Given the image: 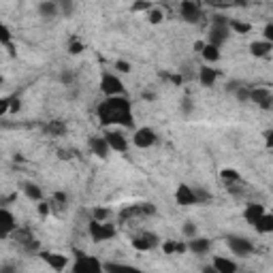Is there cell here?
<instances>
[{
	"mask_svg": "<svg viewBox=\"0 0 273 273\" xmlns=\"http://www.w3.org/2000/svg\"><path fill=\"white\" fill-rule=\"evenodd\" d=\"M99 118L103 124H122L126 128H132V109H130V101L126 96H111L105 99L99 105Z\"/></svg>",
	"mask_w": 273,
	"mask_h": 273,
	"instance_id": "1",
	"label": "cell"
},
{
	"mask_svg": "<svg viewBox=\"0 0 273 273\" xmlns=\"http://www.w3.org/2000/svg\"><path fill=\"white\" fill-rule=\"evenodd\" d=\"M231 36V28H229V19L222 17V15H216L213 17V24L209 28V45H216L222 50V45L229 41Z\"/></svg>",
	"mask_w": 273,
	"mask_h": 273,
	"instance_id": "2",
	"label": "cell"
},
{
	"mask_svg": "<svg viewBox=\"0 0 273 273\" xmlns=\"http://www.w3.org/2000/svg\"><path fill=\"white\" fill-rule=\"evenodd\" d=\"M87 233L94 241H109L115 237V226L109 222H99V220H90L87 224Z\"/></svg>",
	"mask_w": 273,
	"mask_h": 273,
	"instance_id": "3",
	"label": "cell"
},
{
	"mask_svg": "<svg viewBox=\"0 0 273 273\" xmlns=\"http://www.w3.org/2000/svg\"><path fill=\"white\" fill-rule=\"evenodd\" d=\"M101 92L111 99V96H124V83L120 81L118 75H111V73H105L103 79H101Z\"/></svg>",
	"mask_w": 273,
	"mask_h": 273,
	"instance_id": "4",
	"label": "cell"
},
{
	"mask_svg": "<svg viewBox=\"0 0 273 273\" xmlns=\"http://www.w3.org/2000/svg\"><path fill=\"white\" fill-rule=\"evenodd\" d=\"M226 246H229V250L233 252V254L239 256V258H246V256H250L252 252H254V246H252L250 239L237 237V235H229L226 237Z\"/></svg>",
	"mask_w": 273,
	"mask_h": 273,
	"instance_id": "5",
	"label": "cell"
},
{
	"mask_svg": "<svg viewBox=\"0 0 273 273\" xmlns=\"http://www.w3.org/2000/svg\"><path fill=\"white\" fill-rule=\"evenodd\" d=\"M73 273H103V262L94 256L79 254L73 265Z\"/></svg>",
	"mask_w": 273,
	"mask_h": 273,
	"instance_id": "6",
	"label": "cell"
},
{
	"mask_svg": "<svg viewBox=\"0 0 273 273\" xmlns=\"http://www.w3.org/2000/svg\"><path fill=\"white\" fill-rule=\"evenodd\" d=\"M132 143H134V148H139V150H148L156 143V132L152 128H148V126H141V128L134 130Z\"/></svg>",
	"mask_w": 273,
	"mask_h": 273,
	"instance_id": "7",
	"label": "cell"
},
{
	"mask_svg": "<svg viewBox=\"0 0 273 273\" xmlns=\"http://www.w3.org/2000/svg\"><path fill=\"white\" fill-rule=\"evenodd\" d=\"M130 246L136 252H150L158 246V235H154V233H143V235H136L130 239Z\"/></svg>",
	"mask_w": 273,
	"mask_h": 273,
	"instance_id": "8",
	"label": "cell"
},
{
	"mask_svg": "<svg viewBox=\"0 0 273 273\" xmlns=\"http://www.w3.org/2000/svg\"><path fill=\"white\" fill-rule=\"evenodd\" d=\"M179 15L184 22L188 24H199L201 19V7L199 3H192V0H184V3L179 5Z\"/></svg>",
	"mask_w": 273,
	"mask_h": 273,
	"instance_id": "9",
	"label": "cell"
},
{
	"mask_svg": "<svg viewBox=\"0 0 273 273\" xmlns=\"http://www.w3.org/2000/svg\"><path fill=\"white\" fill-rule=\"evenodd\" d=\"M175 201L181 207H188V205H197L199 199H197V190L190 188L188 184H179L177 190H175Z\"/></svg>",
	"mask_w": 273,
	"mask_h": 273,
	"instance_id": "10",
	"label": "cell"
},
{
	"mask_svg": "<svg viewBox=\"0 0 273 273\" xmlns=\"http://www.w3.org/2000/svg\"><path fill=\"white\" fill-rule=\"evenodd\" d=\"M17 231V222H15V216L7 207L0 209V237L7 239L11 233Z\"/></svg>",
	"mask_w": 273,
	"mask_h": 273,
	"instance_id": "11",
	"label": "cell"
},
{
	"mask_svg": "<svg viewBox=\"0 0 273 273\" xmlns=\"http://www.w3.org/2000/svg\"><path fill=\"white\" fill-rule=\"evenodd\" d=\"M41 260L45 265H50L54 271H64L68 265V256L60 254V252H41Z\"/></svg>",
	"mask_w": 273,
	"mask_h": 273,
	"instance_id": "12",
	"label": "cell"
},
{
	"mask_svg": "<svg viewBox=\"0 0 273 273\" xmlns=\"http://www.w3.org/2000/svg\"><path fill=\"white\" fill-rule=\"evenodd\" d=\"M103 136L107 139V143H109V150L120 152V154H124L126 150H128V141H126V136L122 132H118V130H107Z\"/></svg>",
	"mask_w": 273,
	"mask_h": 273,
	"instance_id": "13",
	"label": "cell"
},
{
	"mask_svg": "<svg viewBox=\"0 0 273 273\" xmlns=\"http://www.w3.org/2000/svg\"><path fill=\"white\" fill-rule=\"evenodd\" d=\"M265 207L262 205H258V203H248L246 205V209H243V220H246L248 224H252V226H256L258 224V220L265 216Z\"/></svg>",
	"mask_w": 273,
	"mask_h": 273,
	"instance_id": "14",
	"label": "cell"
},
{
	"mask_svg": "<svg viewBox=\"0 0 273 273\" xmlns=\"http://www.w3.org/2000/svg\"><path fill=\"white\" fill-rule=\"evenodd\" d=\"M250 101L262 107V109H269L273 105V94L269 90H265V87H256V90H250Z\"/></svg>",
	"mask_w": 273,
	"mask_h": 273,
	"instance_id": "15",
	"label": "cell"
},
{
	"mask_svg": "<svg viewBox=\"0 0 273 273\" xmlns=\"http://www.w3.org/2000/svg\"><path fill=\"white\" fill-rule=\"evenodd\" d=\"M87 145H90V150H92V154L94 156H99V158H107V156H109V143H107V139L105 136H90V139H87Z\"/></svg>",
	"mask_w": 273,
	"mask_h": 273,
	"instance_id": "16",
	"label": "cell"
},
{
	"mask_svg": "<svg viewBox=\"0 0 273 273\" xmlns=\"http://www.w3.org/2000/svg\"><path fill=\"white\" fill-rule=\"evenodd\" d=\"M103 273H143L132 265H124V262H103Z\"/></svg>",
	"mask_w": 273,
	"mask_h": 273,
	"instance_id": "17",
	"label": "cell"
},
{
	"mask_svg": "<svg viewBox=\"0 0 273 273\" xmlns=\"http://www.w3.org/2000/svg\"><path fill=\"white\" fill-rule=\"evenodd\" d=\"M216 79H218V71H216V68L203 66L201 71H199V81H201V85H205V87H213Z\"/></svg>",
	"mask_w": 273,
	"mask_h": 273,
	"instance_id": "18",
	"label": "cell"
},
{
	"mask_svg": "<svg viewBox=\"0 0 273 273\" xmlns=\"http://www.w3.org/2000/svg\"><path fill=\"white\" fill-rule=\"evenodd\" d=\"M211 248V241L209 239H201V237H194V239H188V250L192 254H207Z\"/></svg>",
	"mask_w": 273,
	"mask_h": 273,
	"instance_id": "19",
	"label": "cell"
},
{
	"mask_svg": "<svg viewBox=\"0 0 273 273\" xmlns=\"http://www.w3.org/2000/svg\"><path fill=\"white\" fill-rule=\"evenodd\" d=\"M211 265H213V269H216L218 273H237V265H235V262H233L231 258L216 256Z\"/></svg>",
	"mask_w": 273,
	"mask_h": 273,
	"instance_id": "20",
	"label": "cell"
},
{
	"mask_svg": "<svg viewBox=\"0 0 273 273\" xmlns=\"http://www.w3.org/2000/svg\"><path fill=\"white\" fill-rule=\"evenodd\" d=\"M271 52H273V45L267 41H254L250 45V54L254 58H267Z\"/></svg>",
	"mask_w": 273,
	"mask_h": 273,
	"instance_id": "21",
	"label": "cell"
},
{
	"mask_svg": "<svg viewBox=\"0 0 273 273\" xmlns=\"http://www.w3.org/2000/svg\"><path fill=\"white\" fill-rule=\"evenodd\" d=\"M60 13V5L58 3H52V0H45V3H38V15L50 19V17H56Z\"/></svg>",
	"mask_w": 273,
	"mask_h": 273,
	"instance_id": "22",
	"label": "cell"
},
{
	"mask_svg": "<svg viewBox=\"0 0 273 273\" xmlns=\"http://www.w3.org/2000/svg\"><path fill=\"white\" fill-rule=\"evenodd\" d=\"M201 56H203V60H205V62H211V64H213V62H218L220 58H222V52H220V47L205 43V47H203Z\"/></svg>",
	"mask_w": 273,
	"mask_h": 273,
	"instance_id": "23",
	"label": "cell"
},
{
	"mask_svg": "<svg viewBox=\"0 0 273 273\" xmlns=\"http://www.w3.org/2000/svg\"><path fill=\"white\" fill-rule=\"evenodd\" d=\"M188 250V243L184 246V243H177V241H164L162 243V252L167 256H173V254H184V252Z\"/></svg>",
	"mask_w": 273,
	"mask_h": 273,
	"instance_id": "24",
	"label": "cell"
},
{
	"mask_svg": "<svg viewBox=\"0 0 273 273\" xmlns=\"http://www.w3.org/2000/svg\"><path fill=\"white\" fill-rule=\"evenodd\" d=\"M258 233H262V235H269V233H273V213H265L260 220H258V224L254 226Z\"/></svg>",
	"mask_w": 273,
	"mask_h": 273,
	"instance_id": "25",
	"label": "cell"
},
{
	"mask_svg": "<svg viewBox=\"0 0 273 273\" xmlns=\"http://www.w3.org/2000/svg\"><path fill=\"white\" fill-rule=\"evenodd\" d=\"M24 194L30 201H38V203H41V199H43V190L38 188L36 184H26V186H24Z\"/></svg>",
	"mask_w": 273,
	"mask_h": 273,
	"instance_id": "26",
	"label": "cell"
},
{
	"mask_svg": "<svg viewBox=\"0 0 273 273\" xmlns=\"http://www.w3.org/2000/svg\"><path fill=\"white\" fill-rule=\"evenodd\" d=\"M229 28L233 32H239V34H248L252 30V26L248 22H241V19H229Z\"/></svg>",
	"mask_w": 273,
	"mask_h": 273,
	"instance_id": "27",
	"label": "cell"
},
{
	"mask_svg": "<svg viewBox=\"0 0 273 273\" xmlns=\"http://www.w3.org/2000/svg\"><path fill=\"white\" fill-rule=\"evenodd\" d=\"M220 179L222 181H226V184H239L241 181V175H239V171H235V169H222L220 171Z\"/></svg>",
	"mask_w": 273,
	"mask_h": 273,
	"instance_id": "28",
	"label": "cell"
},
{
	"mask_svg": "<svg viewBox=\"0 0 273 273\" xmlns=\"http://www.w3.org/2000/svg\"><path fill=\"white\" fill-rule=\"evenodd\" d=\"M181 233H184V237H186V239H194V237H197V224H194V222H184V226H181Z\"/></svg>",
	"mask_w": 273,
	"mask_h": 273,
	"instance_id": "29",
	"label": "cell"
},
{
	"mask_svg": "<svg viewBox=\"0 0 273 273\" xmlns=\"http://www.w3.org/2000/svg\"><path fill=\"white\" fill-rule=\"evenodd\" d=\"M0 45L3 47L11 45V30H9L7 24H0Z\"/></svg>",
	"mask_w": 273,
	"mask_h": 273,
	"instance_id": "30",
	"label": "cell"
},
{
	"mask_svg": "<svg viewBox=\"0 0 273 273\" xmlns=\"http://www.w3.org/2000/svg\"><path fill=\"white\" fill-rule=\"evenodd\" d=\"M109 209L107 207H94L92 211V220H99V222H107V218H109Z\"/></svg>",
	"mask_w": 273,
	"mask_h": 273,
	"instance_id": "31",
	"label": "cell"
},
{
	"mask_svg": "<svg viewBox=\"0 0 273 273\" xmlns=\"http://www.w3.org/2000/svg\"><path fill=\"white\" fill-rule=\"evenodd\" d=\"M162 19H164V13L160 11V9H158V7H154V9H152V11L148 13V22H150V24H160V22H162Z\"/></svg>",
	"mask_w": 273,
	"mask_h": 273,
	"instance_id": "32",
	"label": "cell"
},
{
	"mask_svg": "<svg viewBox=\"0 0 273 273\" xmlns=\"http://www.w3.org/2000/svg\"><path fill=\"white\" fill-rule=\"evenodd\" d=\"M83 50H85V45H83V43H79L77 38H73V41L68 43V54H73V56H79Z\"/></svg>",
	"mask_w": 273,
	"mask_h": 273,
	"instance_id": "33",
	"label": "cell"
},
{
	"mask_svg": "<svg viewBox=\"0 0 273 273\" xmlns=\"http://www.w3.org/2000/svg\"><path fill=\"white\" fill-rule=\"evenodd\" d=\"M152 9H154V5L152 3H134L132 7H130V11L132 13H141V11H152Z\"/></svg>",
	"mask_w": 273,
	"mask_h": 273,
	"instance_id": "34",
	"label": "cell"
},
{
	"mask_svg": "<svg viewBox=\"0 0 273 273\" xmlns=\"http://www.w3.org/2000/svg\"><path fill=\"white\" fill-rule=\"evenodd\" d=\"M47 130H50L52 134H64L66 132V126L62 122H52L50 126H47Z\"/></svg>",
	"mask_w": 273,
	"mask_h": 273,
	"instance_id": "35",
	"label": "cell"
},
{
	"mask_svg": "<svg viewBox=\"0 0 273 273\" xmlns=\"http://www.w3.org/2000/svg\"><path fill=\"white\" fill-rule=\"evenodd\" d=\"M235 96H237L241 103H248L250 101V90H248V87H243V85H239L237 90H235Z\"/></svg>",
	"mask_w": 273,
	"mask_h": 273,
	"instance_id": "36",
	"label": "cell"
},
{
	"mask_svg": "<svg viewBox=\"0 0 273 273\" xmlns=\"http://www.w3.org/2000/svg\"><path fill=\"white\" fill-rule=\"evenodd\" d=\"M262 41L273 45V24H267L265 28H262Z\"/></svg>",
	"mask_w": 273,
	"mask_h": 273,
	"instance_id": "37",
	"label": "cell"
},
{
	"mask_svg": "<svg viewBox=\"0 0 273 273\" xmlns=\"http://www.w3.org/2000/svg\"><path fill=\"white\" fill-rule=\"evenodd\" d=\"M192 109H194V105H192V99H181V113L184 115H190L192 113Z\"/></svg>",
	"mask_w": 273,
	"mask_h": 273,
	"instance_id": "38",
	"label": "cell"
},
{
	"mask_svg": "<svg viewBox=\"0 0 273 273\" xmlns=\"http://www.w3.org/2000/svg\"><path fill=\"white\" fill-rule=\"evenodd\" d=\"M115 68H118V71L120 73H130V64L128 62H126V60H118V62H115Z\"/></svg>",
	"mask_w": 273,
	"mask_h": 273,
	"instance_id": "39",
	"label": "cell"
},
{
	"mask_svg": "<svg viewBox=\"0 0 273 273\" xmlns=\"http://www.w3.org/2000/svg\"><path fill=\"white\" fill-rule=\"evenodd\" d=\"M73 79H75V77H73V73H71V71H62V75H60V81H62L64 85L73 83Z\"/></svg>",
	"mask_w": 273,
	"mask_h": 273,
	"instance_id": "40",
	"label": "cell"
},
{
	"mask_svg": "<svg viewBox=\"0 0 273 273\" xmlns=\"http://www.w3.org/2000/svg\"><path fill=\"white\" fill-rule=\"evenodd\" d=\"M9 107H11V99H3L0 101V113H9Z\"/></svg>",
	"mask_w": 273,
	"mask_h": 273,
	"instance_id": "41",
	"label": "cell"
},
{
	"mask_svg": "<svg viewBox=\"0 0 273 273\" xmlns=\"http://www.w3.org/2000/svg\"><path fill=\"white\" fill-rule=\"evenodd\" d=\"M60 11L64 15H71L73 13V3H60Z\"/></svg>",
	"mask_w": 273,
	"mask_h": 273,
	"instance_id": "42",
	"label": "cell"
},
{
	"mask_svg": "<svg viewBox=\"0 0 273 273\" xmlns=\"http://www.w3.org/2000/svg\"><path fill=\"white\" fill-rule=\"evenodd\" d=\"M265 145H267L269 150H273V128L265 132Z\"/></svg>",
	"mask_w": 273,
	"mask_h": 273,
	"instance_id": "43",
	"label": "cell"
},
{
	"mask_svg": "<svg viewBox=\"0 0 273 273\" xmlns=\"http://www.w3.org/2000/svg\"><path fill=\"white\" fill-rule=\"evenodd\" d=\"M0 273H17V267H13V265H9V262H5V265L0 267Z\"/></svg>",
	"mask_w": 273,
	"mask_h": 273,
	"instance_id": "44",
	"label": "cell"
},
{
	"mask_svg": "<svg viewBox=\"0 0 273 273\" xmlns=\"http://www.w3.org/2000/svg\"><path fill=\"white\" fill-rule=\"evenodd\" d=\"M19 107H22V105H19V99H15V96H13V99H11V107H9V111L15 113V111H19Z\"/></svg>",
	"mask_w": 273,
	"mask_h": 273,
	"instance_id": "45",
	"label": "cell"
},
{
	"mask_svg": "<svg viewBox=\"0 0 273 273\" xmlns=\"http://www.w3.org/2000/svg\"><path fill=\"white\" fill-rule=\"evenodd\" d=\"M38 213H41V216H47V213H50V205H47V203H38Z\"/></svg>",
	"mask_w": 273,
	"mask_h": 273,
	"instance_id": "46",
	"label": "cell"
},
{
	"mask_svg": "<svg viewBox=\"0 0 273 273\" xmlns=\"http://www.w3.org/2000/svg\"><path fill=\"white\" fill-rule=\"evenodd\" d=\"M54 199H56L58 203H66V194H62V192H56V194H54Z\"/></svg>",
	"mask_w": 273,
	"mask_h": 273,
	"instance_id": "47",
	"label": "cell"
},
{
	"mask_svg": "<svg viewBox=\"0 0 273 273\" xmlns=\"http://www.w3.org/2000/svg\"><path fill=\"white\" fill-rule=\"evenodd\" d=\"M5 50L9 52V56H11V58H15V45H13V43H11V45H7Z\"/></svg>",
	"mask_w": 273,
	"mask_h": 273,
	"instance_id": "48",
	"label": "cell"
},
{
	"mask_svg": "<svg viewBox=\"0 0 273 273\" xmlns=\"http://www.w3.org/2000/svg\"><path fill=\"white\" fill-rule=\"evenodd\" d=\"M203 273H218V271L213 269V265H205V267H203Z\"/></svg>",
	"mask_w": 273,
	"mask_h": 273,
	"instance_id": "49",
	"label": "cell"
}]
</instances>
